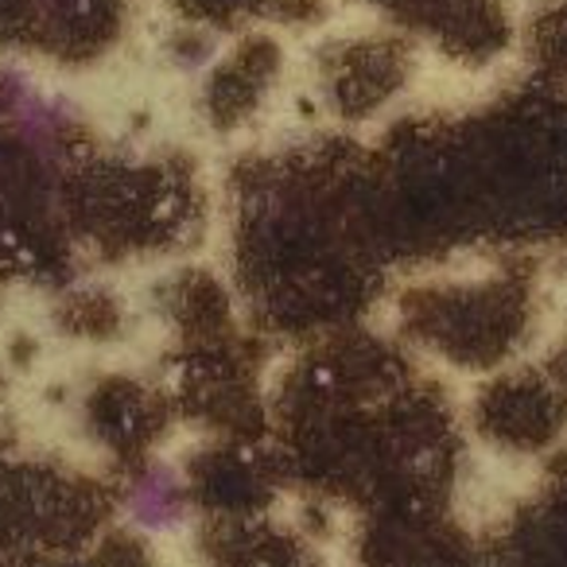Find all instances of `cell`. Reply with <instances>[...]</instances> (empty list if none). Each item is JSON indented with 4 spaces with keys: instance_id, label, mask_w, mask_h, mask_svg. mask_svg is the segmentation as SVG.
I'll use <instances>...</instances> for the list:
<instances>
[{
    "instance_id": "cell-1",
    "label": "cell",
    "mask_w": 567,
    "mask_h": 567,
    "mask_svg": "<svg viewBox=\"0 0 567 567\" xmlns=\"http://www.w3.org/2000/svg\"><path fill=\"white\" fill-rule=\"evenodd\" d=\"M125 513L144 533H175L187 520V489L172 466H152L128 486Z\"/></svg>"
}]
</instances>
